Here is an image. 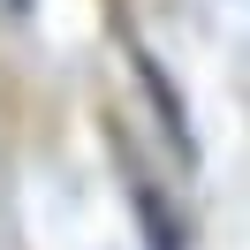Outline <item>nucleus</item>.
Masks as SVG:
<instances>
[{
    "instance_id": "1",
    "label": "nucleus",
    "mask_w": 250,
    "mask_h": 250,
    "mask_svg": "<svg viewBox=\"0 0 250 250\" xmlns=\"http://www.w3.org/2000/svg\"><path fill=\"white\" fill-rule=\"evenodd\" d=\"M129 68H137V83H144V99H152V114H159V129H167V144L182 159H197V137H189V122H182V99H174V83H167V68L152 61V53H129Z\"/></svg>"
},
{
    "instance_id": "2",
    "label": "nucleus",
    "mask_w": 250,
    "mask_h": 250,
    "mask_svg": "<svg viewBox=\"0 0 250 250\" xmlns=\"http://www.w3.org/2000/svg\"><path fill=\"white\" fill-rule=\"evenodd\" d=\"M129 167V212H137V228H144V250H182V220L167 212V197L152 189V174L137 167V159H122Z\"/></svg>"
},
{
    "instance_id": "3",
    "label": "nucleus",
    "mask_w": 250,
    "mask_h": 250,
    "mask_svg": "<svg viewBox=\"0 0 250 250\" xmlns=\"http://www.w3.org/2000/svg\"><path fill=\"white\" fill-rule=\"evenodd\" d=\"M8 8H16V16H23V8H31V0H8Z\"/></svg>"
}]
</instances>
